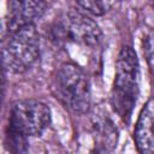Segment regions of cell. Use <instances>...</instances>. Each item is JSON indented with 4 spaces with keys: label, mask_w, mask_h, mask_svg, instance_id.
<instances>
[{
    "label": "cell",
    "mask_w": 154,
    "mask_h": 154,
    "mask_svg": "<svg viewBox=\"0 0 154 154\" xmlns=\"http://www.w3.org/2000/svg\"><path fill=\"white\" fill-rule=\"evenodd\" d=\"M138 58L131 46H124L118 53L116 75L109 93V103L114 113L129 123L138 97Z\"/></svg>",
    "instance_id": "obj_1"
},
{
    "label": "cell",
    "mask_w": 154,
    "mask_h": 154,
    "mask_svg": "<svg viewBox=\"0 0 154 154\" xmlns=\"http://www.w3.org/2000/svg\"><path fill=\"white\" fill-rule=\"evenodd\" d=\"M54 97L71 113L85 114L91 106L90 82L84 70L75 63H64L52 79Z\"/></svg>",
    "instance_id": "obj_2"
},
{
    "label": "cell",
    "mask_w": 154,
    "mask_h": 154,
    "mask_svg": "<svg viewBox=\"0 0 154 154\" xmlns=\"http://www.w3.org/2000/svg\"><path fill=\"white\" fill-rule=\"evenodd\" d=\"M49 37L59 45L77 43L95 47L101 42L102 32L97 23L85 12L70 8L49 26Z\"/></svg>",
    "instance_id": "obj_3"
},
{
    "label": "cell",
    "mask_w": 154,
    "mask_h": 154,
    "mask_svg": "<svg viewBox=\"0 0 154 154\" xmlns=\"http://www.w3.org/2000/svg\"><path fill=\"white\" fill-rule=\"evenodd\" d=\"M40 58V36L35 24L8 34L2 47L4 67L12 73L28 71Z\"/></svg>",
    "instance_id": "obj_4"
},
{
    "label": "cell",
    "mask_w": 154,
    "mask_h": 154,
    "mask_svg": "<svg viewBox=\"0 0 154 154\" xmlns=\"http://www.w3.org/2000/svg\"><path fill=\"white\" fill-rule=\"evenodd\" d=\"M51 120L52 112L49 106L40 100H17L10 107L8 124L28 137L42 135L49 126Z\"/></svg>",
    "instance_id": "obj_5"
},
{
    "label": "cell",
    "mask_w": 154,
    "mask_h": 154,
    "mask_svg": "<svg viewBox=\"0 0 154 154\" xmlns=\"http://www.w3.org/2000/svg\"><path fill=\"white\" fill-rule=\"evenodd\" d=\"M48 6L47 1H8L6 19L8 34L23 26L35 24L45 14Z\"/></svg>",
    "instance_id": "obj_6"
},
{
    "label": "cell",
    "mask_w": 154,
    "mask_h": 154,
    "mask_svg": "<svg viewBox=\"0 0 154 154\" xmlns=\"http://www.w3.org/2000/svg\"><path fill=\"white\" fill-rule=\"evenodd\" d=\"M134 141L138 154H154V97L141 108L134 129Z\"/></svg>",
    "instance_id": "obj_7"
},
{
    "label": "cell",
    "mask_w": 154,
    "mask_h": 154,
    "mask_svg": "<svg viewBox=\"0 0 154 154\" xmlns=\"http://www.w3.org/2000/svg\"><path fill=\"white\" fill-rule=\"evenodd\" d=\"M93 132L95 137V147L109 153L117 146L118 131L109 118L96 117L93 120Z\"/></svg>",
    "instance_id": "obj_8"
},
{
    "label": "cell",
    "mask_w": 154,
    "mask_h": 154,
    "mask_svg": "<svg viewBox=\"0 0 154 154\" xmlns=\"http://www.w3.org/2000/svg\"><path fill=\"white\" fill-rule=\"evenodd\" d=\"M4 143L8 154H28L29 150L28 136L20 132L19 130L14 129L10 124H7L5 130Z\"/></svg>",
    "instance_id": "obj_9"
},
{
    "label": "cell",
    "mask_w": 154,
    "mask_h": 154,
    "mask_svg": "<svg viewBox=\"0 0 154 154\" xmlns=\"http://www.w3.org/2000/svg\"><path fill=\"white\" fill-rule=\"evenodd\" d=\"M76 6L82 10L83 12H85L87 14H91V16H102L106 12L109 11L112 2L108 1H77Z\"/></svg>",
    "instance_id": "obj_10"
},
{
    "label": "cell",
    "mask_w": 154,
    "mask_h": 154,
    "mask_svg": "<svg viewBox=\"0 0 154 154\" xmlns=\"http://www.w3.org/2000/svg\"><path fill=\"white\" fill-rule=\"evenodd\" d=\"M143 51L149 63L150 69L154 71V37L152 35L147 36L143 41Z\"/></svg>",
    "instance_id": "obj_11"
},
{
    "label": "cell",
    "mask_w": 154,
    "mask_h": 154,
    "mask_svg": "<svg viewBox=\"0 0 154 154\" xmlns=\"http://www.w3.org/2000/svg\"><path fill=\"white\" fill-rule=\"evenodd\" d=\"M89 154H108L106 150H103V149H101V148H97V147H95L94 149H91L90 150V153Z\"/></svg>",
    "instance_id": "obj_12"
},
{
    "label": "cell",
    "mask_w": 154,
    "mask_h": 154,
    "mask_svg": "<svg viewBox=\"0 0 154 154\" xmlns=\"http://www.w3.org/2000/svg\"><path fill=\"white\" fill-rule=\"evenodd\" d=\"M152 6H153V7H154V1H153V2H152Z\"/></svg>",
    "instance_id": "obj_13"
}]
</instances>
